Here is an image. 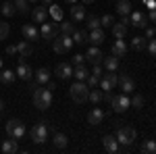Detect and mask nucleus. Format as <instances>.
I'll return each instance as SVG.
<instances>
[{
	"label": "nucleus",
	"instance_id": "obj_21",
	"mask_svg": "<svg viewBox=\"0 0 156 154\" xmlns=\"http://www.w3.org/2000/svg\"><path fill=\"white\" fill-rule=\"evenodd\" d=\"M71 17H73V21L81 23L85 17H87V15H85V6H83V4H77V2H75V4L71 6Z\"/></svg>",
	"mask_w": 156,
	"mask_h": 154
},
{
	"label": "nucleus",
	"instance_id": "obj_54",
	"mask_svg": "<svg viewBox=\"0 0 156 154\" xmlns=\"http://www.w3.org/2000/svg\"><path fill=\"white\" fill-rule=\"evenodd\" d=\"M65 2H69V4H75V2H77V0H65Z\"/></svg>",
	"mask_w": 156,
	"mask_h": 154
},
{
	"label": "nucleus",
	"instance_id": "obj_39",
	"mask_svg": "<svg viewBox=\"0 0 156 154\" xmlns=\"http://www.w3.org/2000/svg\"><path fill=\"white\" fill-rule=\"evenodd\" d=\"M48 15H52V17H54V21H62V11H60V6H54V4H50Z\"/></svg>",
	"mask_w": 156,
	"mask_h": 154
},
{
	"label": "nucleus",
	"instance_id": "obj_43",
	"mask_svg": "<svg viewBox=\"0 0 156 154\" xmlns=\"http://www.w3.org/2000/svg\"><path fill=\"white\" fill-rule=\"evenodd\" d=\"M85 83H87V88H98L100 79H98V77H94V75L90 73V75H87V79H85Z\"/></svg>",
	"mask_w": 156,
	"mask_h": 154
},
{
	"label": "nucleus",
	"instance_id": "obj_1",
	"mask_svg": "<svg viewBox=\"0 0 156 154\" xmlns=\"http://www.w3.org/2000/svg\"><path fill=\"white\" fill-rule=\"evenodd\" d=\"M31 90H34V104L40 110H46L52 104V90L50 88H42V85H36Z\"/></svg>",
	"mask_w": 156,
	"mask_h": 154
},
{
	"label": "nucleus",
	"instance_id": "obj_23",
	"mask_svg": "<svg viewBox=\"0 0 156 154\" xmlns=\"http://www.w3.org/2000/svg\"><path fill=\"white\" fill-rule=\"evenodd\" d=\"M115 6H117V15H119V17H127V15L133 11L131 9V0H117Z\"/></svg>",
	"mask_w": 156,
	"mask_h": 154
},
{
	"label": "nucleus",
	"instance_id": "obj_11",
	"mask_svg": "<svg viewBox=\"0 0 156 154\" xmlns=\"http://www.w3.org/2000/svg\"><path fill=\"white\" fill-rule=\"evenodd\" d=\"M119 88H121L123 94H131L133 90H135V81H133L127 73H119Z\"/></svg>",
	"mask_w": 156,
	"mask_h": 154
},
{
	"label": "nucleus",
	"instance_id": "obj_9",
	"mask_svg": "<svg viewBox=\"0 0 156 154\" xmlns=\"http://www.w3.org/2000/svg\"><path fill=\"white\" fill-rule=\"evenodd\" d=\"M148 23H150V21H148V15H146V13H140V11L129 13V25L144 29V27H148Z\"/></svg>",
	"mask_w": 156,
	"mask_h": 154
},
{
	"label": "nucleus",
	"instance_id": "obj_46",
	"mask_svg": "<svg viewBox=\"0 0 156 154\" xmlns=\"http://www.w3.org/2000/svg\"><path fill=\"white\" fill-rule=\"evenodd\" d=\"M85 63V54H75V56H73V65H75V67H77V65H83Z\"/></svg>",
	"mask_w": 156,
	"mask_h": 154
},
{
	"label": "nucleus",
	"instance_id": "obj_19",
	"mask_svg": "<svg viewBox=\"0 0 156 154\" xmlns=\"http://www.w3.org/2000/svg\"><path fill=\"white\" fill-rule=\"evenodd\" d=\"M102 119H104V110L102 108H92L90 113H87V123L90 125H100L102 123Z\"/></svg>",
	"mask_w": 156,
	"mask_h": 154
},
{
	"label": "nucleus",
	"instance_id": "obj_29",
	"mask_svg": "<svg viewBox=\"0 0 156 154\" xmlns=\"http://www.w3.org/2000/svg\"><path fill=\"white\" fill-rule=\"evenodd\" d=\"M0 13H2L4 17H12V15L17 13L15 2H12V0H4V2H2V6H0Z\"/></svg>",
	"mask_w": 156,
	"mask_h": 154
},
{
	"label": "nucleus",
	"instance_id": "obj_32",
	"mask_svg": "<svg viewBox=\"0 0 156 154\" xmlns=\"http://www.w3.org/2000/svg\"><path fill=\"white\" fill-rule=\"evenodd\" d=\"M52 142H54V146H56V148H67V144H69V138H67L65 133L56 131V133L52 135Z\"/></svg>",
	"mask_w": 156,
	"mask_h": 154
},
{
	"label": "nucleus",
	"instance_id": "obj_16",
	"mask_svg": "<svg viewBox=\"0 0 156 154\" xmlns=\"http://www.w3.org/2000/svg\"><path fill=\"white\" fill-rule=\"evenodd\" d=\"M31 19H34V23H44L46 19H48V6H34V11H31Z\"/></svg>",
	"mask_w": 156,
	"mask_h": 154
},
{
	"label": "nucleus",
	"instance_id": "obj_31",
	"mask_svg": "<svg viewBox=\"0 0 156 154\" xmlns=\"http://www.w3.org/2000/svg\"><path fill=\"white\" fill-rule=\"evenodd\" d=\"M15 75H17V73L11 71V69H0V81L4 83V85H11V83L15 81Z\"/></svg>",
	"mask_w": 156,
	"mask_h": 154
},
{
	"label": "nucleus",
	"instance_id": "obj_55",
	"mask_svg": "<svg viewBox=\"0 0 156 154\" xmlns=\"http://www.w3.org/2000/svg\"><path fill=\"white\" fill-rule=\"evenodd\" d=\"M0 69H2V59H0Z\"/></svg>",
	"mask_w": 156,
	"mask_h": 154
},
{
	"label": "nucleus",
	"instance_id": "obj_13",
	"mask_svg": "<svg viewBox=\"0 0 156 154\" xmlns=\"http://www.w3.org/2000/svg\"><path fill=\"white\" fill-rule=\"evenodd\" d=\"M34 83H31V88H36V85H44V83L50 81V71L46 69V67H40L37 71H34Z\"/></svg>",
	"mask_w": 156,
	"mask_h": 154
},
{
	"label": "nucleus",
	"instance_id": "obj_7",
	"mask_svg": "<svg viewBox=\"0 0 156 154\" xmlns=\"http://www.w3.org/2000/svg\"><path fill=\"white\" fill-rule=\"evenodd\" d=\"M48 125H46V121H40V123H36L34 125V129H31V140L36 144H44L46 140H48Z\"/></svg>",
	"mask_w": 156,
	"mask_h": 154
},
{
	"label": "nucleus",
	"instance_id": "obj_56",
	"mask_svg": "<svg viewBox=\"0 0 156 154\" xmlns=\"http://www.w3.org/2000/svg\"><path fill=\"white\" fill-rule=\"evenodd\" d=\"M29 2H37V0H29Z\"/></svg>",
	"mask_w": 156,
	"mask_h": 154
},
{
	"label": "nucleus",
	"instance_id": "obj_6",
	"mask_svg": "<svg viewBox=\"0 0 156 154\" xmlns=\"http://www.w3.org/2000/svg\"><path fill=\"white\" fill-rule=\"evenodd\" d=\"M25 133V125L19 121V119H11L9 123H6V135L12 138V140H21Z\"/></svg>",
	"mask_w": 156,
	"mask_h": 154
},
{
	"label": "nucleus",
	"instance_id": "obj_20",
	"mask_svg": "<svg viewBox=\"0 0 156 154\" xmlns=\"http://www.w3.org/2000/svg\"><path fill=\"white\" fill-rule=\"evenodd\" d=\"M87 42L92 44V46H100L102 42H104V31L98 27V29H92L90 34H87Z\"/></svg>",
	"mask_w": 156,
	"mask_h": 154
},
{
	"label": "nucleus",
	"instance_id": "obj_34",
	"mask_svg": "<svg viewBox=\"0 0 156 154\" xmlns=\"http://www.w3.org/2000/svg\"><path fill=\"white\" fill-rule=\"evenodd\" d=\"M73 38V44H83V42H87V31L85 29H75L71 34Z\"/></svg>",
	"mask_w": 156,
	"mask_h": 154
},
{
	"label": "nucleus",
	"instance_id": "obj_12",
	"mask_svg": "<svg viewBox=\"0 0 156 154\" xmlns=\"http://www.w3.org/2000/svg\"><path fill=\"white\" fill-rule=\"evenodd\" d=\"M102 146H104V150H106L108 154H117L121 150V144L117 142L115 135H104V138H102Z\"/></svg>",
	"mask_w": 156,
	"mask_h": 154
},
{
	"label": "nucleus",
	"instance_id": "obj_24",
	"mask_svg": "<svg viewBox=\"0 0 156 154\" xmlns=\"http://www.w3.org/2000/svg\"><path fill=\"white\" fill-rule=\"evenodd\" d=\"M23 38L25 40H29V42H34V40H37L40 38V31L36 29V25H31V23H27V25H23Z\"/></svg>",
	"mask_w": 156,
	"mask_h": 154
},
{
	"label": "nucleus",
	"instance_id": "obj_28",
	"mask_svg": "<svg viewBox=\"0 0 156 154\" xmlns=\"http://www.w3.org/2000/svg\"><path fill=\"white\" fill-rule=\"evenodd\" d=\"M92 104H100L102 100H104V92L102 90H98V88H90V98H87Z\"/></svg>",
	"mask_w": 156,
	"mask_h": 154
},
{
	"label": "nucleus",
	"instance_id": "obj_26",
	"mask_svg": "<svg viewBox=\"0 0 156 154\" xmlns=\"http://www.w3.org/2000/svg\"><path fill=\"white\" fill-rule=\"evenodd\" d=\"M110 29H112V36L115 38H125L127 36V23H123V21H115Z\"/></svg>",
	"mask_w": 156,
	"mask_h": 154
},
{
	"label": "nucleus",
	"instance_id": "obj_4",
	"mask_svg": "<svg viewBox=\"0 0 156 154\" xmlns=\"http://www.w3.org/2000/svg\"><path fill=\"white\" fill-rule=\"evenodd\" d=\"M71 48H73V38L67 36V34L56 36L54 40H52V50H54L56 54H67Z\"/></svg>",
	"mask_w": 156,
	"mask_h": 154
},
{
	"label": "nucleus",
	"instance_id": "obj_42",
	"mask_svg": "<svg viewBox=\"0 0 156 154\" xmlns=\"http://www.w3.org/2000/svg\"><path fill=\"white\" fill-rule=\"evenodd\" d=\"M9 31H11L9 23H2V21H0V40H6V38H9Z\"/></svg>",
	"mask_w": 156,
	"mask_h": 154
},
{
	"label": "nucleus",
	"instance_id": "obj_40",
	"mask_svg": "<svg viewBox=\"0 0 156 154\" xmlns=\"http://www.w3.org/2000/svg\"><path fill=\"white\" fill-rule=\"evenodd\" d=\"M131 106L135 108V110H140V108L144 106V96H140V94H133V98H131Z\"/></svg>",
	"mask_w": 156,
	"mask_h": 154
},
{
	"label": "nucleus",
	"instance_id": "obj_36",
	"mask_svg": "<svg viewBox=\"0 0 156 154\" xmlns=\"http://www.w3.org/2000/svg\"><path fill=\"white\" fill-rule=\"evenodd\" d=\"M85 21H87V23H85V27H87L90 31H92V29H98V27H100V19H98L96 15H90V17H85Z\"/></svg>",
	"mask_w": 156,
	"mask_h": 154
},
{
	"label": "nucleus",
	"instance_id": "obj_33",
	"mask_svg": "<svg viewBox=\"0 0 156 154\" xmlns=\"http://www.w3.org/2000/svg\"><path fill=\"white\" fill-rule=\"evenodd\" d=\"M146 46H148V42H146L144 36H135V38L131 40V48H133V50H137V52L146 50Z\"/></svg>",
	"mask_w": 156,
	"mask_h": 154
},
{
	"label": "nucleus",
	"instance_id": "obj_51",
	"mask_svg": "<svg viewBox=\"0 0 156 154\" xmlns=\"http://www.w3.org/2000/svg\"><path fill=\"white\" fill-rule=\"evenodd\" d=\"M96 0H81V4H94Z\"/></svg>",
	"mask_w": 156,
	"mask_h": 154
},
{
	"label": "nucleus",
	"instance_id": "obj_49",
	"mask_svg": "<svg viewBox=\"0 0 156 154\" xmlns=\"http://www.w3.org/2000/svg\"><path fill=\"white\" fill-rule=\"evenodd\" d=\"M6 54H11V56H12V54H17V46H9V48H6Z\"/></svg>",
	"mask_w": 156,
	"mask_h": 154
},
{
	"label": "nucleus",
	"instance_id": "obj_47",
	"mask_svg": "<svg viewBox=\"0 0 156 154\" xmlns=\"http://www.w3.org/2000/svg\"><path fill=\"white\" fill-rule=\"evenodd\" d=\"M92 75H94V77H98V79H100V77H102V75H104V73H102V67H100V65H94V69H92Z\"/></svg>",
	"mask_w": 156,
	"mask_h": 154
},
{
	"label": "nucleus",
	"instance_id": "obj_15",
	"mask_svg": "<svg viewBox=\"0 0 156 154\" xmlns=\"http://www.w3.org/2000/svg\"><path fill=\"white\" fill-rule=\"evenodd\" d=\"M102 59H104V54L100 52V46H92L87 52H85V60L92 63V65H100Z\"/></svg>",
	"mask_w": 156,
	"mask_h": 154
},
{
	"label": "nucleus",
	"instance_id": "obj_14",
	"mask_svg": "<svg viewBox=\"0 0 156 154\" xmlns=\"http://www.w3.org/2000/svg\"><path fill=\"white\" fill-rule=\"evenodd\" d=\"M58 36V29H56V25L54 23H42V29H40V38H44V40H54V38Z\"/></svg>",
	"mask_w": 156,
	"mask_h": 154
},
{
	"label": "nucleus",
	"instance_id": "obj_50",
	"mask_svg": "<svg viewBox=\"0 0 156 154\" xmlns=\"http://www.w3.org/2000/svg\"><path fill=\"white\" fill-rule=\"evenodd\" d=\"M146 4L150 6V11H152V9H156V2H154V0H146Z\"/></svg>",
	"mask_w": 156,
	"mask_h": 154
},
{
	"label": "nucleus",
	"instance_id": "obj_10",
	"mask_svg": "<svg viewBox=\"0 0 156 154\" xmlns=\"http://www.w3.org/2000/svg\"><path fill=\"white\" fill-rule=\"evenodd\" d=\"M17 77L23 79V81H31L34 79V69L25 63V59H21V63L17 65Z\"/></svg>",
	"mask_w": 156,
	"mask_h": 154
},
{
	"label": "nucleus",
	"instance_id": "obj_18",
	"mask_svg": "<svg viewBox=\"0 0 156 154\" xmlns=\"http://www.w3.org/2000/svg\"><path fill=\"white\" fill-rule=\"evenodd\" d=\"M112 54H115L117 59H121V56H125V54H127V44H125V40H123V38H115Z\"/></svg>",
	"mask_w": 156,
	"mask_h": 154
},
{
	"label": "nucleus",
	"instance_id": "obj_30",
	"mask_svg": "<svg viewBox=\"0 0 156 154\" xmlns=\"http://www.w3.org/2000/svg\"><path fill=\"white\" fill-rule=\"evenodd\" d=\"M87 75H90V71L85 69V65H77V67L73 69V77H75L77 81H85Z\"/></svg>",
	"mask_w": 156,
	"mask_h": 154
},
{
	"label": "nucleus",
	"instance_id": "obj_22",
	"mask_svg": "<svg viewBox=\"0 0 156 154\" xmlns=\"http://www.w3.org/2000/svg\"><path fill=\"white\" fill-rule=\"evenodd\" d=\"M17 54H21V59H27V56L34 54V48L29 44V40H23V42L17 44Z\"/></svg>",
	"mask_w": 156,
	"mask_h": 154
},
{
	"label": "nucleus",
	"instance_id": "obj_35",
	"mask_svg": "<svg viewBox=\"0 0 156 154\" xmlns=\"http://www.w3.org/2000/svg\"><path fill=\"white\" fill-rule=\"evenodd\" d=\"M12 2H15L17 13H21V15H27L29 13V0H12Z\"/></svg>",
	"mask_w": 156,
	"mask_h": 154
},
{
	"label": "nucleus",
	"instance_id": "obj_44",
	"mask_svg": "<svg viewBox=\"0 0 156 154\" xmlns=\"http://www.w3.org/2000/svg\"><path fill=\"white\" fill-rule=\"evenodd\" d=\"M146 50L150 52V56H154V59H156V40H154V38H152V40L148 42V46H146Z\"/></svg>",
	"mask_w": 156,
	"mask_h": 154
},
{
	"label": "nucleus",
	"instance_id": "obj_5",
	"mask_svg": "<svg viewBox=\"0 0 156 154\" xmlns=\"http://www.w3.org/2000/svg\"><path fill=\"white\" fill-rule=\"evenodd\" d=\"M100 90L102 92H112L117 85H119V75H117V71H108L104 73L102 77H100Z\"/></svg>",
	"mask_w": 156,
	"mask_h": 154
},
{
	"label": "nucleus",
	"instance_id": "obj_45",
	"mask_svg": "<svg viewBox=\"0 0 156 154\" xmlns=\"http://www.w3.org/2000/svg\"><path fill=\"white\" fill-rule=\"evenodd\" d=\"M146 29V40H152V38L156 36V29L152 27V25H148V27H144Z\"/></svg>",
	"mask_w": 156,
	"mask_h": 154
},
{
	"label": "nucleus",
	"instance_id": "obj_52",
	"mask_svg": "<svg viewBox=\"0 0 156 154\" xmlns=\"http://www.w3.org/2000/svg\"><path fill=\"white\" fill-rule=\"evenodd\" d=\"M42 4H44V6H50V4H52V0H42Z\"/></svg>",
	"mask_w": 156,
	"mask_h": 154
},
{
	"label": "nucleus",
	"instance_id": "obj_37",
	"mask_svg": "<svg viewBox=\"0 0 156 154\" xmlns=\"http://www.w3.org/2000/svg\"><path fill=\"white\" fill-rule=\"evenodd\" d=\"M142 152H146V154H156V142H154V140H146V142L142 144Z\"/></svg>",
	"mask_w": 156,
	"mask_h": 154
},
{
	"label": "nucleus",
	"instance_id": "obj_8",
	"mask_svg": "<svg viewBox=\"0 0 156 154\" xmlns=\"http://www.w3.org/2000/svg\"><path fill=\"white\" fill-rule=\"evenodd\" d=\"M110 106L115 113H125L127 108L131 106V98L129 94H119V96H112V100H110Z\"/></svg>",
	"mask_w": 156,
	"mask_h": 154
},
{
	"label": "nucleus",
	"instance_id": "obj_41",
	"mask_svg": "<svg viewBox=\"0 0 156 154\" xmlns=\"http://www.w3.org/2000/svg\"><path fill=\"white\" fill-rule=\"evenodd\" d=\"M112 23H115V17L112 15H104L100 19V27H112Z\"/></svg>",
	"mask_w": 156,
	"mask_h": 154
},
{
	"label": "nucleus",
	"instance_id": "obj_38",
	"mask_svg": "<svg viewBox=\"0 0 156 154\" xmlns=\"http://www.w3.org/2000/svg\"><path fill=\"white\" fill-rule=\"evenodd\" d=\"M58 27H60V31H62V34H67V36H71L73 31H75V25L69 23V21H60Z\"/></svg>",
	"mask_w": 156,
	"mask_h": 154
},
{
	"label": "nucleus",
	"instance_id": "obj_25",
	"mask_svg": "<svg viewBox=\"0 0 156 154\" xmlns=\"http://www.w3.org/2000/svg\"><path fill=\"white\" fill-rule=\"evenodd\" d=\"M0 150L4 154H15L17 150H19V144H17V140H12V138H9V140H4L2 142V146H0Z\"/></svg>",
	"mask_w": 156,
	"mask_h": 154
},
{
	"label": "nucleus",
	"instance_id": "obj_53",
	"mask_svg": "<svg viewBox=\"0 0 156 154\" xmlns=\"http://www.w3.org/2000/svg\"><path fill=\"white\" fill-rule=\"evenodd\" d=\"M2 110H4V102L0 100V113H2Z\"/></svg>",
	"mask_w": 156,
	"mask_h": 154
},
{
	"label": "nucleus",
	"instance_id": "obj_48",
	"mask_svg": "<svg viewBox=\"0 0 156 154\" xmlns=\"http://www.w3.org/2000/svg\"><path fill=\"white\" fill-rule=\"evenodd\" d=\"M148 21L156 23V9H152V11H150V15H148Z\"/></svg>",
	"mask_w": 156,
	"mask_h": 154
},
{
	"label": "nucleus",
	"instance_id": "obj_3",
	"mask_svg": "<svg viewBox=\"0 0 156 154\" xmlns=\"http://www.w3.org/2000/svg\"><path fill=\"white\" fill-rule=\"evenodd\" d=\"M117 142L121 144V148H129L133 142H135V138H137V131L133 129V127H129V125H125V127H121L119 131H117Z\"/></svg>",
	"mask_w": 156,
	"mask_h": 154
},
{
	"label": "nucleus",
	"instance_id": "obj_17",
	"mask_svg": "<svg viewBox=\"0 0 156 154\" xmlns=\"http://www.w3.org/2000/svg\"><path fill=\"white\" fill-rule=\"evenodd\" d=\"M54 73H56L58 79H69V77H73V67L67 65V63H58L56 69H54Z\"/></svg>",
	"mask_w": 156,
	"mask_h": 154
},
{
	"label": "nucleus",
	"instance_id": "obj_2",
	"mask_svg": "<svg viewBox=\"0 0 156 154\" xmlns=\"http://www.w3.org/2000/svg\"><path fill=\"white\" fill-rule=\"evenodd\" d=\"M69 94H71L73 102L83 104V102H87V98H90V88H87L85 81H75L71 85V90H69Z\"/></svg>",
	"mask_w": 156,
	"mask_h": 154
},
{
	"label": "nucleus",
	"instance_id": "obj_27",
	"mask_svg": "<svg viewBox=\"0 0 156 154\" xmlns=\"http://www.w3.org/2000/svg\"><path fill=\"white\" fill-rule=\"evenodd\" d=\"M102 63H104V69H106V71H117V69H119V59H117L115 54H112V56H104Z\"/></svg>",
	"mask_w": 156,
	"mask_h": 154
}]
</instances>
